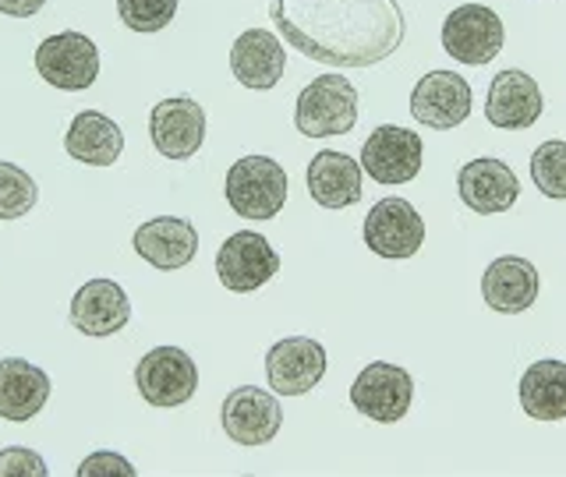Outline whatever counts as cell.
<instances>
[{
	"mask_svg": "<svg viewBox=\"0 0 566 477\" xmlns=\"http://www.w3.org/2000/svg\"><path fill=\"white\" fill-rule=\"evenodd\" d=\"M270 18L297 53L333 67H371L403 43L397 0H270Z\"/></svg>",
	"mask_w": 566,
	"mask_h": 477,
	"instance_id": "6da1fadb",
	"label": "cell"
},
{
	"mask_svg": "<svg viewBox=\"0 0 566 477\" xmlns=\"http://www.w3.org/2000/svg\"><path fill=\"white\" fill-rule=\"evenodd\" d=\"M223 194L241 220H273L287 202V173L270 156H244L227 170Z\"/></svg>",
	"mask_w": 566,
	"mask_h": 477,
	"instance_id": "7a4b0ae2",
	"label": "cell"
},
{
	"mask_svg": "<svg viewBox=\"0 0 566 477\" xmlns=\"http://www.w3.org/2000/svg\"><path fill=\"white\" fill-rule=\"evenodd\" d=\"M294 124L305 138L347 135L358 124V88L344 75H318L301 88Z\"/></svg>",
	"mask_w": 566,
	"mask_h": 477,
	"instance_id": "3957f363",
	"label": "cell"
},
{
	"mask_svg": "<svg viewBox=\"0 0 566 477\" xmlns=\"http://www.w3.org/2000/svg\"><path fill=\"white\" fill-rule=\"evenodd\" d=\"M40 78L64 93H82L99 78V50L85 32H57L35 46Z\"/></svg>",
	"mask_w": 566,
	"mask_h": 477,
	"instance_id": "277c9868",
	"label": "cell"
},
{
	"mask_svg": "<svg viewBox=\"0 0 566 477\" xmlns=\"http://www.w3.org/2000/svg\"><path fill=\"white\" fill-rule=\"evenodd\" d=\"M442 50L453 61L482 67L503 50V18L485 4H460L442 22Z\"/></svg>",
	"mask_w": 566,
	"mask_h": 477,
	"instance_id": "5b68a950",
	"label": "cell"
},
{
	"mask_svg": "<svg viewBox=\"0 0 566 477\" xmlns=\"http://www.w3.org/2000/svg\"><path fill=\"white\" fill-rule=\"evenodd\" d=\"M415 400V382L400 364L389 361H371L358 371V379L350 385V403L354 411L365 414L376 424H397Z\"/></svg>",
	"mask_w": 566,
	"mask_h": 477,
	"instance_id": "8992f818",
	"label": "cell"
},
{
	"mask_svg": "<svg viewBox=\"0 0 566 477\" xmlns=\"http://www.w3.org/2000/svg\"><path fill=\"white\" fill-rule=\"evenodd\" d=\"M135 385L153 406H181L199 389V368L181 347H156L138 361Z\"/></svg>",
	"mask_w": 566,
	"mask_h": 477,
	"instance_id": "52a82bcc",
	"label": "cell"
},
{
	"mask_svg": "<svg viewBox=\"0 0 566 477\" xmlns=\"http://www.w3.org/2000/svg\"><path fill=\"white\" fill-rule=\"evenodd\" d=\"M424 141L400 124H382L361 146V170L376 184H407L421 170Z\"/></svg>",
	"mask_w": 566,
	"mask_h": 477,
	"instance_id": "ba28073f",
	"label": "cell"
},
{
	"mask_svg": "<svg viewBox=\"0 0 566 477\" xmlns=\"http://www.w3.org/2000/svg\"><path fill=\"white\" fill-rule=\"evenodd\" d=\"M280 269V255L273 252V244L265 241L255 230H238L230 234L217 255V276L227 290L234 294H252L265 287Z\"/></svg>",
	"mask_w": 566,
	"mask_h": 477,
	"instance_id": "9c48e42d",
	"label": "cell"
},
{
	"mask_svg": "<svg viewBox=\"0 0 566 477\" xmlns=\"http://www.w3.org/2000/svg\"><path fill=\"white\" fill-rule=\"evenodd\" d=\"M265 375L276 396H305L326 375V350L312 336H287L265 353Z\"/></svg>",
	"mask_w": 566,
	"mask_h": 477,
	"instance_id": "30bf717a",
	"label": "cell"
},
{
	"mask_svg": "<svg viewBox=\"0 0 566 477\" xmlns=\"http://www.w3.org/2000/svg\"><path fill=\"white\" fill-rule=\"evenodd\" d=\"M365 244L379 258H411L424 244V220L407 199H379L365 216Z\"/></svg>",
	"mask_w": 566,
	"mask_h": 477,
	"instance_id": "8fae6325",
	"label": "cell"
},
{
	"mask_svg": "<svg viewBox=\"0 0 566 477\" xmlns=\"http://www.w3.org/2000/svg\"><path fill=\"white\" fill-rule=\"evenodd\" d=\"M149 138L159 156L191 159L206 141V110L199 106V99L174 96L156 103L149 114Z\"/></svg>",
	"mask_w": 566,
	"mask_h": 477,
	"instance_id": "7c38bea8",
	"label": "cell"
},
{
	"mask_svg": "<svg viewBox=\"0 0 566 477\" xmlns=\"http://www.w3.org/2000/svg\"><path fill=\"white\" fill-rule=\"evenodd\" d=\"M220 421L227 438H234L238 446H265V442L276 438L283 411L273 393H265L259 385H241L223 400Z\"/></svg>",
	"mask_w": 566,
	"mask_h": 477,
	"instance_id": "4fadbf2b",
	"label": "cell"
},
{
	"mask_svg": "<svg viewBox=\"0 0 566 477\" xmlns=\"http://www.w3.org/2000/svg\"><path fill=\"white\" fill-rule=\"evenodd\" d=\"M411 114L432 131H450L471 117V85L453 71H429L411 93Z\"/></svg>",
	"mask_w": 566,
	"mask_h": 477,
	"instance_id": "5bb4252c",
	"label": "cell"
},
{
	"mask_svg": "<svg viewBox=\"0 0 566 477\" xmlns=\"http://www.w3.org/2000/svg\"><path fill=\"white\" fill-rule=\"evenodd\" d=\"M457 191L478 216H495V212L513 209V202L521 199V181L503 159H471L457 173Z\"/></svg>",
	"mask_w": 566,
	"mask_h": 477,
	"instance_id": "9a60e30c",
	"label": "cell"
},
{
	"mask_svg": "<svg viewBox=\"0 0 566 477\" xmlns=\"http://www.w3.org/2000/svg\"><path fill=\"white\" fill-rule=\"evenodd\" d=\"M542 88L538 82L527 75V71H500L489 85V99H485V117L492 128L503 131H524L542 117Z\"/></svg>",
	"mask_w": 566,
	"mask_h": 477,
	"instance_id": "2e32d148",
	"label": "cell"
},
{
	"mask_svg": "<svg viewBox=\"0 0 566 477\" xmlns=\"http://www.w3.org/2000/svg\"><path fill=\"white\" fill-rule=\"evenodd\" d=\"M128 318H132V300L114 279H88L71 297V326L82 336H93V340L120 332L128 326Z\"/></svg>",
	"mask_w": 566,
	"mask_h": 477,
	"instance_id": "e0dca14e",
	"label": "cell"
},
{
	"mask_svg": "<svg viewBox=\"0 0 566 477\" xmlns=\"http://www.w3.org/2000/svg\"><path fill=\"white\" fill-rule=\"evenodd\" d=\"M230 71L244 88H273L287 71V50L270 29H244L230 46Z\"/></svg>",
	"mask_w": 566,
	"mask_h": 477,
	"instance_id": "ac0fdd59",
	"label": "cell"
},
{
	"mask_svg": "<svg viewBox=\"0 0 566 477\" xmlns=\"http://www.w3.org/2000/svg\"><path fill=\"white\" fill-rule=\"evenodd\" d=\"M135 252L153 269H185L199 255V230L181 216H156L135 230Z\"/></svg>",
	"mask_w": 566,
	"mask_h": 477,
	"instance_id": "d6986e66",
	"label": "cell"
},
{
	"mask_svg": "<svg viewBox=\"0 0 566 477\" xmlns=\"http://www.w3.org/2000/svg\"><path fill=\"white\" fill-rule=\"evenodd\" d=\"M538 269L527 258L503 255L489 262V269L482 276V297L492 311L500 315H521L538 300Z\"/></svg>",
	"mask_w": 566,
	"mask_h": 477,
	"instance_id": "ffe728a7",
	"label": "cell"
},
{
	"mask_svg": "<svg viewBox=\"0 0 566 477\" xmlns=\"http://www.w3.org/2000/svg\"><path fill=\"white\" fill-rule=\"evenodd\" d=\"M50 400V379L43 368L22 358L0 361V417L25 424L43 411Z\"/></svg>",
	"mask_w": 566,
	"mask_h": 477,
	"instance_id": "44dd1931",
	"label": "cell"
},
{
	"mask_svg": "<svg viewBox=\"0 0 566 477\" xmlns=\"http://www.w3.org/2000/svg\"><path fill=\"white\" fill-rule=\"evenodd\" d=\"M361 163L347 152L323 149L308 163V191L323 209H347L361 202Z\"/></svg>",
	"mask_w": 566,
	"mask_h": 477,
	"instance_id": "7402d4cb",
	"label": "cell"
},
{
	"mask_svg": "<svg viewBox=\"0 0 566 477\" xmlns=\"http://www.w3.org/2000/svg\"><path fill=\"white\" fill-rule=\"evenodd\" d=\"M64 149L71 159H78L85 167H114L124 152V135L114 124V117H106L99 110H82L75 114L64 135Z\"/></svg>",
	"mask_w": 566,
	"mask_h": 477,
	"instance_id": "603a6c76",
	"label": "cell"
},
{
	"mask_svg": "<svg viewBox=\"0 0 566 477\" xmlns=\"http://www.w3.org/2000/svg\"><path fill=\"white\" fill-rule=\"evenodd\" d=\"M521 406L535 421H566V364L535 361L521 375Z\"/></svg>",
	"mask_w": 566,
	"mask_h": 477,
	"instance_id": "cb8c5ba5",
	"label": "cell"
},
{
	"mask_svg": "<svg viewBox=\"0 0 566 477\" xmlns=\"http://www.w3.org/2000/svg\"><path fill=\"white\" fill-rule=\"evenodd\" d=\"M531 181L545 199L566 202V141L548 138L531 156Z\"/></svg>",
	"mask_w": 566,
	"mask_h": 477,
	"instance_id": "d4e9b609",
	"label": "cell"
},
{
	"mask_svg": "<svg viewBox=\"0 0 566 477\" xmlns=\"http://www.w3.org/2000/svg\"><path fill=\"white\" fill-rule=\"evenodd\" d=\"M40 202V188H35L32 177L0 159V220H18Z\"/></svg>",
	"mask_w": 566,
	"mask_h": 477,
	"instance_id": "484cf974",
	"label": "cell"
},
{
	"mask_svg": "<svg viewBox=\"0 0 566 477\" xmlns=\"http://www.w3.org/2000/svg\"><path fill=\"white\" fill-rule=\"evenodd\" d=\"M117 14L132 32H159L174 22L177 0H117Z\"/></svg>",
	"mask_w": 566,
	"mask_h": 477,
	"instance_id": "4316f807",
	"label": "cell"
},
{
	"mask_svg": "<svg viewBox=\"0 0 566 477\" xmlns=\"http://www.w3.org/2000/svg\"><path fill=\"white\" fill-rule=\"evenodd\" d=\"M46 477V464L40 453H32L25 446H8L0 449V477Z\"/></svg>",
	"mask_w": 566,
	"mask_h": 477,
	"instance_id": "83f0119b",
	"label": "cell"
},
{
	"mask_svg": "<svg viewBox=\"0 0 566 477\" xmlns=\"http://www.w3.org/2000/svg\"><path fill=\"white\" fill-rule=\"evenodd\" d=\"M82 477H96V474H135V467L128 464L124 456L111 453V449H103V453H93L85 459V464L78 467Z\"/></svg>",
	"mask_w": 566,
	"mask_h": 477,
	"instance_id": "f1b7e54d",
	"label": "cell"
},
{
	"mask_svg": "<svg viewBox=\"0 0 566 477\" xmlns=\"http://www.w3.org/2000/svg\"><path fill=\"white\" fill-rule=\"evenodd\" d=\"M46 0H0V14L8 18H32L43 11Z\"/></svg>",
	"mask_w": 566,
	"mask_h": 477,
	"instance_id": "f546056e",
	"label": "cell"
}]
</instances>
